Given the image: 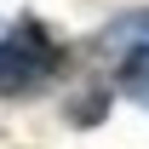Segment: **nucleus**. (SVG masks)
I'll use <instances>...</instances> for the list:
<instances>
[{
    "label": "nucleus",
    "mask_w": 149,
    "mask_h": 149,
    "mask_svg": "<svg viewBox=\"0 0 149 149\" xmlns=\"http://www.w3.org/2000/svg\"><path fill=\"white\" fill-rule=\"evenodd\" d=\"M57 63H63L57 40L46 35L40 23H23V29H12V35L0 40V92L6 97L35 92V86H46L57 74Z\"/></svg>",
    "instance_id": "1"
}]
</instances>
